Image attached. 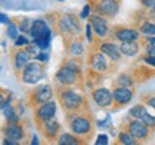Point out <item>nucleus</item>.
Instances as JSON below:
<instances>
[{
	"label": "nucleus",
	"mask_w": 155,
	"mask_h": 145,
	"mask_svg": "<svg viewBox=\"0 0 155 145\" xmlns=\"http://www.w3.org/2000/svg\"><path fill=\"white\" fill-rule=\"evenodd\" d=\"M81 73V66L76 61H69L56 72V81L62 86H71L78 82Z\"/></svg>",
	"instance_id": "obj_1"
},
{
	"label": "nucleus",
	"mask_w": 155,
	"mask_h": 145,
	"mask_svg": "<svg viewBox=\"0 0 155 145\" xmlns=\"http://www.w3.org/2000/svg\"><path fill=\"white\" fill-rule=\"evenodd\" d=\"M59 101L62 104V108L66 109L68 112H76L85 105V98L76 91L69 89V88H62L59 91Z\"/></svg>",
	"instance_id": "obj_2"
},
{
	"label": "nucleus",
	"mask_w": 155,
	"mask_h": 145,
	"mask_svg": "<svg viewBox=\"0 0 155 145\" xmlns=\"http://www.w3.org/2000/svg\"><path fill=\"white\" fill-rule=\"evenodd\" d=\"M43 76L45 69L38 62H29L22 71V81L26 85H36Z\"/></svg>",
	"instance_id": "obj_3"
},
{
	"label": "nucleus",
	"mask_w": 155,
	"mask_h": 145,
	"mask_svg": "<svg viewBox=\"0 0 155 145\" xmlns=\"http://www.w3.org/2000/svg\"><path fill=\"white\" fill-rule=\"evenodd\" d=\"M69 124H71V129L73 134L79 135V137H85L92 131V122L91 119L82 115H71L69 118Z\"/></svg>",
	"instance_id": "obj_4"
},
{
	"label": "nucleus",
	"mask_w": 155,
	"mask_h": 145,
	"mask_svg": "<svg viewBox=\"0 0 155 145\" xmlns=\"http://www.w3.org/2000/svg\"><path fill=\"white\" fill-rule=\"evenodd\" d=\"M55 114H56V104L53 101H48V102L39 105L35 109V119H36L38 125L40 127L43 122L52 119V118L55 117Z\"/></svg>",
	"instance_id": "obj_5"
},
{
	"label": "nucleus",
	"mask_w": 155,
	"mask_h": 145,
	"mask_svg": "<svg viewBox=\"0 0 155 145\" xmlns=\"http://www.w3.org/2000/svg\"><path fill=\"white\" fill-rule=\"evenodd\" d=\"M94 9L95 13H99L105 17H115L119 12V2L118 0H96Z\"/></svg>",
	"instance_id": "obj_6"
},
{
	"label": "nucleus",
	"mask_w": 155,
	"mask_h": 145,
	"mask_svg": "<svg viewBox=\"0 0 155 145\" xmlns=\"http://www.w3.org/2000/svg\"><path fill=\"white\" fill-rule=\"evenodd\" d=\"M53 96V91L49 85H42V86H38L36 89L29 95V102L32 104V106L38 108L39 105H42L45 102L50 101V98Z\"/></svg>",
	"instance_id": "obj_7"
},
{
	"label": "nucleus",
	"mask_w": 155,
	"mask_h": 145,
	"mask_svg": "<svg viewBox=\"0 0 155 145\" xmlns=\"http://www.w3.org/2000/svg\"><path fill=\"white\" fill-rule=\"evenodd\" d=\"M127 129H128V132L131 135H134L137 140H147L148 135H150V127L144 121L138 119V118L129 121Z\"/></svg>",
	"instance_id": "obj_8"
},
{
	"label": "nucleus",
	"mask_w": 155,
	"mask_h": 145,
	"mask_svg": "<svg viewBox=\"0 0 155 145\" xmlns=\"http://www.w3.org/2000/svg\"><path fill=\"white\" fill-rule=\"evenodd\" d=\"M59 28H61V30L63 33L79 35V32H81L79 20H78L75 16H72V15H65V16H62V19L59 20Z\"/></svg>",
	"instance_id": "obj_9"
},
{
	"label": "nucleus",
	"mask_w": 155,
	"mask_h": 145,
	"mask_svg": "<svg viewBox=\"0 0 155 145\" xmlns=\"http://www.w3.org/2000/svg\"><path fill=\"white\" fill-rule=\"evenodd\" d=\"M89 23L92 25V29H94V32L99 38H104L108 35V22H106L105 16H102L99 13H95V15H91L89 16Z\"/></svg>",
	"instance_id": "obj_10"
},
{
	"label": "nucleus",
	"mask_w": 155,
	"mask_h": 145,
	"mask_svg": "<svg viewBox=\"0 0 155 145\" xmlns=\"http://www.w3.org/2000/svg\"><path fill=\"white\" fill-rule=\"evenodd\" d=\"M30 36L32 39H39V38H45V36H52V32H50L49 25L42 20V19H36L32 22V28H30Z\"/></svg>",
	"instance_id": "obj_11"
},
{
	"label": "nucleus",
	"mask_w": 155,
	"mask_h": 145,
	"mask_svg": "<svg viewBox=\"0 0 155 145\" xmlns=\"http://www.w3.org/2000/svg\"><path fill=\"white\" fill-rule=\"evenodd\" d=\"M129 114H131V117L138 118L141 121H144L150 128H155V117L151 115L144 105H135L132 109L129 111Z\"/></svg>",
	"instance_id": "obj_12"
},
{
	"label": "nucleus",
	"mask_w": 155,
	"mask_h": 145,
	"mask_svg": "<svg viewBox=\"0 0 155 145\" xmlns=\"http://www.w3.org/2000/svg\"><path fill=\"white\" fill-rule=\"evenodd\" d=\"M92 99L98 106H109L114 102V95L106 88H98L92 92Z\"/></svg>",
	"instance_id": "obj_13"
},
{
	"label": "nucleus",
	"mask_w": 155,
	"mask_h": 145,
	"mask_svg": "<svg viewBox=\"0 0 155 145\" xmlns=\"http://www.w3.org/2000/svg\"><path fill=\"white\" fill-rule=\"evenodd\" d=\"M141 32L137 29L129 28H118L115 30V38L119 42H138Z\"/></svg>",
	"instance_id": "obj_14"
},
{
	"label": "nucleus",
	"mask_w": 155,
	"mask_h": 145,
	"mask_svg": "<svg viewBox=\"0 0 155 145\" xmlns=\"http://www.w3.org/2000/svg\"><path fill=\"white\" fill-rule=\"evenodd\" d=\"M112 95H114V102H115L118 106H121V105L128 104L129 101L132 99L134 92L131 89H128L127 86H118V88L114 89Z\"/></svg>",
	"instance_id": "obj_15"
},
{
	"label": "nucleus",
	"mask_w": 155,
	"mask_h": 145,
	"mask_svg": "<svg viewBox=\"0 0 155 145\" xmlns=\"http://www.w3.org/2000/svg\"><path fill=\"white\" fill-rule=\"evenodd\" d=\"M99 50L106 55L108 58H111V61L114 62H118L121 59V49H119V46H116L115 43H111V42H102L99 45Z\"/></svg>",
	"instance_id": "obj_16"
},
{
	"label": "nucleus",
	"mask_w": 155,
	"mask_h": 145,
	"mask_svg": "<svg viewBox=\"0 0 155 145\" xmlns=\"http://www.w3.org/2000/svg\"><path fill=\"white\" fill-rule=\"evenodd\" d=\"M12 61H13V65H15V68H16L17 71H22L23 68L32 61V56H30V53H29L28 50L17 49L13 53V56H12Z\"/></svg>",
	"instance_id": "obj_17"
},
{
	"label": "nucleus",
	"mask_w": 155,
	"mask_h": 145,
	"mask_svg": "<svg viewBox=\"0 0 155 145\" xmlns=\"http://www.w3.org/2000/svg\"><path fill=\"white\" fill-rule=\"evenodd\" d=\"M89 65H91V68L94 69V71H96V72H105L106 69H108V62H106L105 56H104V53L102 52H95V53H92L91 55V58H89Z\"/></svg>",
	"instance_id": "obj_18"
},
{
	"label": "nucleus",
	"mask_w": 155,
	"mask_h": 145,
	"mask_svg": "<svg viewBox=\"0 0 155 145\" xmlns=\"http://www.w3.org/2000/svg\"><path fill=\"white\" fill-rule=\"evenodd\" d=\"M40 128H42L45 137H46L48 140H53L56 135L59 134L61 125H59V124H58L55 119L52 118V119H49V121H46V122L42 124V125H40Z\"/></svg>",
	"instance_id": "obj_19"
},
{
	"label": "nucleus",
	"mask_w": 155,
	"mask_h": 145,
	"mask_svg": "<svg viewBox=\"0 0 155 145\" xmlns=\"http://www.w3.org/2000/svg\"><path fill=\"white\" fill-rule=\"evenodd\" d=\"M5 134L7 138L20 141L25 137V131H23V128L19 124H7V127L5 128Z\"/></svg>",
	"instance_id": "obj_20"
},
{
	"label": "nucleus",
	"mask_w": 155,
	"mask_h": 145,
	"mask_svg": "<svg viewBox=\"0 0 155 145\" xmlns=\"http://www.w3.org/2000/svg\"><path fill=\"white\" fill-rule=\"evenodd\" d=\"M119 49H121L122 55L129 56V58H134L139 53V45L137 42H121Z\"/></svg>",
	"instance_id": "obj_21"
},
{
	"label": "nucleus",
	"mask_w": 155,
	"mask_h": 145,
	"mask_svg": "<svg viewBox=\"0 0 155 145\" xmlns=\"http://www.w3.org/2000/svg\"><path fill=\"white\" fill-rule=\"evenodd\" d=\"M2 109H3V114H5V118H6V121H7V124H19L20 118L15 112V109H13V106L10 104L5 105Z\"/></svg>",
	"instance_id": "obj_22"
},
{
	"label": "nucleus",
	"mask_w": 155,
	"mask_h": 145,
	"mask_svg": "<svg viewBox=\"0 0 155 145\" xmlns=\"http://www.w3.org/2000/svg\"><path fill=\"white\" fill-rule=\"evenodd\" d=\"M139 32L145 36H155V22H144L139 26Z\"/></svg>",
	"instance_id": "obj_23"
},
{
	"label": "nucleus",
	"mask_w": 155,
	"mask_h": 145,
	"mask_svg": "<svg viewBox=\"0 0 155 145\" xmlns=\"http://www.w3.org/2000/svg\"><path fill=\"white\" fill-rule=\"evenodd\" d=\"M58 144L61 145H76L79 144V140L76 137H73L71 134H62L59 138H58Z\"/></svg>",
	"instance_id": "obj_24"
},
{
	"label": "nucleus",
	"mask_w": 155,
	"mask_h": 145,
	"mask_svg": "<svg viewBox=\"0 0 155 145\" xmlns=\"http://www.w3.org/2000/svg\"><path fill=\"white\" fill-rule=\"evenodd\" d=\"M118 140H119V142L124 145H134L137 144V138L134 137V135H131L129 132H121L119 134V137H118Z\"/></svg>",
	"instance_id": "obj_25"
},
{
	"label": "nucleus",
	"mask_w": 155,
	"mask_h": 145,
	"mask_svg": "<svg viewBox=\"0 0 155 145\" xmlns=\"http://www.w3.org/2000/svg\"><path fill=\"white\" fill-rule=\"evenodd\" d=\"M116 84L119 85V86H132L134 85V81L132 78L129 76V75H127V73H121L119 76H118V79H116Z\"/></svg>",
	"instance_id": "obj_26"
},
{
	"label": "nucleus",
	"mask_w": 155,
	"mask_h": 145,
	"mask_svg": "<svg viewBox=\"0 0 155 145\" xmlns=\"http://www.w3.org/2000/svg\"><path fill=\"white\" fill-rule=\"evenodd\" d=\"M50 40H52V36H45V38L35 39L33 43H36L42 50H48L49 49V46H50Z\"/></svg>",
	"instance_id": "obj_27"
},
{
	"label": "nucleus",
	"mask_w": 155,
	"mask_h": 145,
	"mask_svg": "<svg viewBox=\"0 0 155 145\" xmlns=\"http://www.w3.org/2000/svg\"><path fill=\"white\" fill-rule=\"evenodd\" d=\"M6 33H7V38H10V39H16L17 36H19V29H17V26L15 25L13 22H10L9 25H7V30H6Z\"/></svg>",
	"instance_id": "obj_28"
},
{
	"label": "nucleus",
	"mask_w": 155,
	"mask_h": 145,
	"mask_svg": "<svg viewBox=\"0 0 155 145\" xmlns=\"http://www.w3.org/2000/svg\"><path fill=\"white\" fill-rule=\"evenodd\" d=\"M71 53L73 56H79L83 53V45L81 42H73L72 45H71Z\"/></svg>",
	"instance_id": "obj_29"
},
{
	"label": "nucleus",
	"mask_w": 155,
	"mask_h": 145,
	"mask_svg": "<svg viewBox=\"0 0 155 145\" xmlns=\"http://www.w3.org/2000/svg\"><path fill=\"white\" fill-rule=\"evenodd\" d=\"M29 43H30L29 39L26 38V36H23V35L17 36L16 39H15V46H16V48H20V46H28Z\"/></svg>",
	"instance_id": "obj_30"
},
{
	"label": "nucleus",
	"mask_w": 155,
	"mask_h": 145,
	"mask_svg": "<svg viewBox=\"0 0 155 145\" xmlns=\"http://www.w3.org/2000/svg\"><path fill=\"white\" fill-rule=\"evenodd\" d=\"M30 28H32V23L29 19H22V22L19 25V29L23 30V32H30Z\"/></svg>",
	"instance_id": "obj_31"
},
{
	"label": "nucleus",
	"mask_w": 155,
	"mask_h": 145,
	"mask_svg": "<svg viewBox=\"0 0 155 145\" xmlns=\"http://www.w3.org/2000/svg\"><path fill=\"white\" fill-rule=\"evenodd\" d=\"M35 59H38V61L42 62V63H46V62L49 61V53H48L46 50H42V52H40L36 58H35Z\"/></svg>",
	"instance_id": "obj_32"
},
{
	"label": "nucleus",
	"mask_w": 155,
	"mask_h": 145,
	"mask_svg": "<svg viewBox=\"0 0 155 145\" xmlns=\"http://www.w3.org/2000/svg\"><path fill=\"white\" fill-rule=\"evenodd\" d=\"M91 9H92V6L91 5H85L83 6V9H82V12H81V19H88L91 15Z\"/></svg>",
	"instance_id": "obj_33"
},
{
	"label": "nucleus",
	"mask_w": 155,
	"mask_h": 145,
	"mask_svg": "<svg viewBox=\"0 0 155 145\" xmlns=\"http://www.w3.org/2000/svg\"><path fill=\"white\" fill-rule=\"evenodd\" d=\"M92 25L91 23H88L86 26H85V33H86V39H88V42H92Z\"/></svg>",
	"instance_id": "obj_34"
},
{
	"label": "nucleus",
	"mask_w": 155,
	"mask_h": 145,
	"mask_svg": "<svg viewBox=\"0 0 155 145\" xmlns=\"http://www.w3.org/2000/svg\"><path fill=\"white\" fill-rule=\"evenodd\" d=\"M142 61L145 62V63H148V65H151V66L155 68V56L154 55H147L142 58Z\"/></svg>",
	"instance_id": "obj_35"
},
{
	"label": "nucleus",
	"mask_w": 155,
	"mask_h": 145,
	"mask_svg": "<svg viewBox=\"0 0 155 145\" xmlns=\"http://www.w3.org/2000/svg\"><path fill=\"white\" fill-rule=\"evenodd\" d=\"M108 144V137L106 135H99L96 138V145H106Z\"/></svg>",
	"instance_id": "obj_36"
},
{
	"label": "nucleus",
	"mask_w": 155,
	"mask_h": 145,
	"mask_svg": "<svg viewBox=\"0 0 155 145\" xmlns=\"http://www.w3.org/2000/svg\"><path fill=\"white\" fill-rule=\"evenodd\" d=\"M141 3H142V6H145V7L152 9L155 6V0H141Z\"/></svg>",
	"instance_id": "obj_37"
},
{
	"label": "nucleus",
	"mask_w": 155,
	"mask_h": 145,
	"mask_svg": "<svg viewBox=\"0 0 155 145\" xmlns=\"http://www.w3.org/2000/svg\"><path fill=\"white\" fill-rule=\"evenodd\" d=\"M145 102L148 104V106H151V108L155 111V96H150V98H147Z\"/></svg>",
	"instance_id": "obj_38"
},
{
	"label": "nucleus",
	"mask_w": 155,
	"mask_h": 145,
	"mask_svg": "<svg viewBox=\"0 0 155 145\" xmlns=\"http://www.w3.org/2000/svg\"><path fill=\"white\" fill-rule=\"evenodd\" d=\"M3 144H5V145H17V144H19V141L12 140V138H6V140L3 141Z\"/></svg>",
	"instance_id": "obj_39"
},
{
	"label": "nucleus",
	"mask_w": 155,
	"mask_h": 145,
	"mask_svg": "<svg viewBox=\"0 0 155 145\" xmlns=\"http://www.w3.org/2000/svg\"><path fill=\"white\" fill-rule=\"evenodd\" d=\"M0 19H2V23H3V25H9V23H10V19L6 16L5 13H2V15H0Z\"/></svg>",
	"instance_id": "obj_40"
},
{
	"label": "nucleus",
	"mask_w": 155,
	"mask_h": 145,
	"mask_svg": "<svg viewBox=\"0 0 155 145\" xmlns=\"http://www.w3.org/2000/svg\"><path fill=\"white\" fill-rule=\"evenodd\" d=\"M145 45L147 46H155V38H147V39H145Z\"/></svg>",
	"instance_id": "obj_41"
},
{
	"label": "nucleus",
	"mask_w": 155,
	"mask_h": 145,
	"mask_svg": "<svg viewBox=\"0 0 155 145\" xmlns=\"http://www.w3.org/2000/svg\"><path fill=\"white\" fill-rule=\"evenodd\" d=\"M148 15H150L151 20H152V22H155V6L152 7V9H150V13H148Z\"/></svg>",
	"instance_id": "obj_42"
},
{
	"label": "nucleus",
	"mask_w": 155,
	"mask_h": 145,
	"mask_svg": "<svg viewBox=\"0 0 155 145\" xmlns=\"http://www.w3.org/2000/svg\"><path fill=\"white\" fill-rule=\"evenodd\" d=\"M32 140H33V141H32V144H33V145H38V144H39L38 137H36V135H33V138H32Z\"/></svg>",
	"instance_id": "obj_43"
},
{
	"label": "nucleus",
	"mask_w": 155,
	"mask_h": 145,
	"mask_svg": "<svg viewBox=\"0 0 155 145\" xmlns=\"http://www.w3.org/2000/svg\"><path fill=\"white\" fill-rule=\"evenodd\" d=\"M58 2H65V0H58Z\"/></svg>",
	"instance_id": "obj_44"
}]
</instances>
